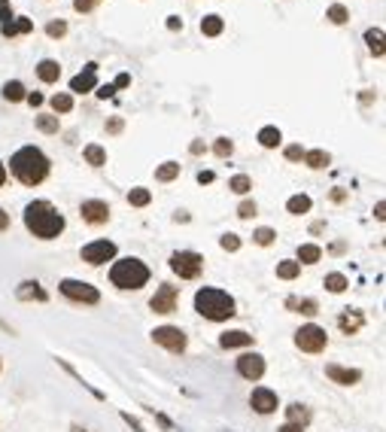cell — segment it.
I'll list each match as a JSON object with an SVG mask.
<instances>
[{
	"label": "cell",
	"instance_id": "1",
	"mask_svg": "<svg viewBox=\"0 0 386 432\" xmlns=\"http://www.w3.org/2000/svg\"><path fill=\"white\" fill-rule=\"evenodd\" d=\"M49 155L37 150V146H21L9 158V174H13L21 186H40L43 180L49 177Z\"/></svg>",
	"mask_w": 386,
	"mask_h": 432
},
{
	"label": "cell",
	"instance_id": "2",
	"mask_svg": "<svg viewBox=\"0 0 386 432\" xmlns=\"http://www.w3.org/2000/svg\"><path fill=\"white\" fill-rule=\"evenodd\" d=\"M25 229L40 241H55L64 232V213L52 201H31L25 207Z\"/></svg>",
	"mask_w": 386,
	"mask_h": 432
},
{
	"label": "cell",
	"instance_id": "3",
	"mask_svg": "<svg viewBox=\"0 0 386 432\" xmlns=\"http://www.w3.org/2000/svg\"><path fill=\"white\" fill-rule=\"evenodd\" d=\"M195 311L210 323H222V320H231L237 314V304L234 299L225 289H217V287H201L195 292Z\"/></svg>",
	"mask_w": 386,
	"mask_h": 432
},
{
	"label": "cell",
	"instance_id": "4",
	"mask_svg": "<svg viewBox=\"0 0 386 432\" xmlns=\"http://www.w3.org/2000/svg\"><path fill=\"white\" fill-rule=\"evenodd\" d=\"M110 283L116 289H125V292H134V289H143L150 283V268H146L143 259L137 256H128V259H116L110 268Z\"/></svg>",
	"mask_w": 386,
	"mask_h": 432
},
{
	"label": "cell",
	"instance_id": "5",
	"mask_svg": "<svg viewBox=\"0 0 386 432\" xmlns=\"http://www.w3.org/2000/svg\"><path fill=\"white\" fill-rule=\"evenodd\" d=\"M170 271L179 280H198L204 271V256L195 250H177V253H170Z\"/></svg>",
	"mask_w": 386,
	"mask_h": 432
},
{
	"label": "cell",
	"instance_id": "6",
	"mask_svg": "<svg viewBox=\"0 0 386 432\" xmlns=\"http://www.w3.org/2000/svg\"><path fill=\"white\" fill-rule=\"evenodd\" d=\"M58 289H61L64 299H71V302H76V304H98V302H100V292H98V287H92V283H88V280H73V277H64V280L58 283Z\"/></svg>",
	"mask_w": 386,
	"mask_h": 432
},
{
	"label": "cell",
	"instance_id": "7",
	"mask_svg": "<svg viewBox=\"0 0 386 432\" xmlns=\"http://www.w3.org/2000/svg\"><path fill=\"white\" fill-rule=\"evenodd\" d=\"M325 344H328V335H325V329L316 326V323H308L295 332V347L304 350V354H323Z\"/></svg>",
	"mask_w": 386,
	"mask_h": 432
},
{
	"label": "cell",
	"instance_id": "8",
	"mask_svg": "<svg viewBox=\"0 0 386 432\" xmlns=\"http://www.w3.org/2000/svg\"><path fill=\"white\" fill-rule=\"evenodd\" d=\"M152 341L158 347H165V350H170V354H183L186 350V332L179 326H158V329H152Z\"/></svg>",
	"mask_w": 386,
	"mask_h": 432
},
{
	"label": "cell",
	"instance_id": "9",
	"mask_svg": "<svg viewBox=\"0 0 386 432\" xmlns=\"http://www.w3.org/2000/svg\"><path fill=\"white\" fill-rule=\"evenodd\" d=\"M83 262L85 265H107V262H113V259H116V244L113 241H92V244H85L83 247Z\"/></svg>",
	"mask_w": 386,
	"mask_h": 432
},
{
	"label": "cell",
	"instance_id": "10",
	"mask_svg": "<svg viewBox=\"0 0 386 432\" xmlns=\"http://www.w3.org/2000/svg\"><path fill=\"white\" fill-rule=\"evenodd\" d=\"M177 302H179V289L174 287V283H162V287L155 289V295L150 299V308L155 314H174Z\"/></svg>",
	"mask_w": 386,
	"mask_h": 432
},
{
	"label": "cell",
	"instance_id": "11",
	"mask_svg": "<svg viewBox=\"0 0 386 432\" xmlns=\"http://www.w3.org/2000/svg\"><path fill=\"white\" fill-rule=\"evenodd\" d=\"M265 356L262 354H241V359H237V374L246 381H262L265 378Z\"/></svg>",
	"mask_w": 386,
	"mask_h": 432
},
{
	"label": "cell",
	"instance_id": "12",
	"mask_svg": "<svg viewBox=\"0 0 386 432\" xmlns=\"http://www.w3.org/2000/svg\"><path fill=\"white\" fill-rule=\"evenodd\" d=\"M249 408H253L256 414H274L280 408V399L274 390H268V386H256L253 393H249Z\"/></svg>",
	"mask_w": 386,
	"mask_h": 432
},
{
	"label": "cell",
	"instance_id": "13",
	"mask_svg": "<svg viewBox=\"0 0 386 432\" xmlns=\"http://www.w3.org/2000/svg\"><path fill=\"white\" fill-rule=\"evenodd\" d=\"M79 216H83V222H88V225H104L110 220V204L88 198V201L79 204Z\"/></svg>",
	"mask_w": 386,
	"mask_h": 432
},
{
	"label": "cell",
	"instance_id": "14",
	"mask_svg": "<svg viewBox=\"0 0 386 432\" xmlns=\"http://www.w3.org/2000/svg\"><path fill=\"white\" fill-rule=\"evenodd\" d=\"M95 86H98V64H95V61H88V64H85V71H83V73H76V76L71 79V92L85 95V92H92Z\"/></svg>",
	"mask_w": 386,
	"mask_h": 432
},
{
	"label": "cell",
	"instance_id": "15",
	"mask_svg": "<svg viewBox=\"0 0 386 432\" xmlns=\"http://www.w3.org/2000/svg\"><path fill=\"white\" fill-rule=\"evenodd\" d=\"M16 299L19 302H49V292L43 289V283L40 280H21L19 287H16Z\"/></svg>",
	"mask_w": 386,
	"mask_h": 432
},
{
	"label": "cell",
	"instance_id": "16",
	"mask_svg": "<svg viewBox=\"0 0 386 432\" xmlns=\"http://www.w3.org/2000/svg\"><path fill=\"white\" fill-rule=\"evenodd\" d=\"M325 378L328 381H335L340 386H353L362 381V371L359 369H344V366H335V362H328L325 366Z\"/></svg>",
	"mask_w": 386,
	"mask_h": 432
},
{
	"label": "cell",
	"instance_id": "17",
	"mask_svg": "<svg viewBox=\"0 0 386 432\" xmlns=\"http://www.w3.org/2000/svg\"><path fill=\"white\" fill-rule=\"evenodd\" d=\"M362 326H365V314L356 311V308H347L344 314L338 317V329H340L344 335H359Z\"/></svg>",
	"mask_w": 386,
	"mask_h": 432
},
{
	"label": "cell",
	"instance_id": "18",
	"mask_svg": "<svg viewBox=\"0 0 386 432\" xmlns=\"http://www.w3.org/2000/svg\"><path fill=\"white\" fill-rule=\"evenodd\" d=\"M219 347H225V350L253 347V335L244 332V329H229V332H222V335H219Z\"/></svg>",
	"mask_w": 386,
	"mask_h": 432
},
{
	"label": "cell",
	"instance_id": "19",
	"mask_svg": "<svg viewBox=\"0 0 386 432\" xmlns=\"http://www.w3.org/2000/svg\"><path fill=\"white\" fill-rule=\"evenodd\" d=\"M37 76L43 79V83H58V79H61V64L55 58H43L37 64Z\"/></svg>",
	"mask_w": 386,
	"mask_h": 432
},
{
	"label": "cell",
	"instance_id": "20",
	"mask_svg": "<svg viewBox=\"0 0 386 432\" xmlns=\"http://www.w3.org/2000/svg\"><path fill=\"white\" fill-rule=\"evenodd\" d=\"M286 423H298V426L308 429V423H311V408L301 405V402H292V405L286 408Z\"/></svg>",
	"mask_w": 386,
	"mask_h": 432
},
{
	"label": "cell",
	"instance_id": "21",
	"mask_svg": "<svg viewBox=\"0 0 386 432\" xmlns=\"http://www.w3.org/2000/svg\"><path fill=\"white\" fill-rule=\"evenodd\" d=\"M33 31V21L31 19H13V21H6V25H0V34L4 37H19V34H31Z\"/></svg>",
	"mask_w": 386,
	"mask_h": 432
},
{
	"label": "cell",
	"instance_id": "22",
	"mask_svg": "<svg viewBox=\"0 0 386 432\" xmlns=\"http://www.w3.org/2000/svg\"><path fill=\"white\" fill-rule=\"evenodd\" d=\"M365 43H368V52L374 58H383V28H368L365 31Z\"/></svg>",
	"mask_w": 386,
	"mask_h": 432
},
{
	"label": "cell",
	"instance_id": "23",
	"mask_svg": "<svg viewBox=\"0 0 386 432\" xmlns=\"http://www.w3.org/2000/svg\"><path fill=\"white\" fill-rule=\"evenodd\" d=\"M323 259V250L316 247V244H301L298 247V259H295V262L298 265H316Z\"/></svg>",
	"mask_w": 386,
	"mask_h": 432
},
{
	"label": "cell",
	"instance_id": "24",
	"mask_svg": "<svg viewBox=\"0 0 386 432\" xmlns=\"http://www.w3.org/2000/svg\"><path fill=\"white\" fill-rule=\"evenodd\" d=\"M301 162L308 165V168H313V170H323V168L332 165V155H328L325 150H311V153H304Z\"/></svg>",
	"mask_w": 386,
	"mask_h": 432
},
{
	"label": "cell",
	"instance_id": "25",
	"mask_svg": "<svg viewBox=\"0 0 386 432\" xmlns=\"http://www.w3.org/2000/svg\"><path fill=\"white\" fill-rule=\"evenodd\" d=\"M222 28H225V21H222V16H217V13L201 19V34H204V37H219Z\"/></svg>",
	"mask_w": 386,
	"mask_h": 432
},
{
	"label": "cell",
	"instance_id": "26",
	"mask_svg": "<svg viewBox=\"0 0 386 432\" xmlns=\"http://www.w3.org/2000/svg\"><path fill=\"white\" fill-rule=\"evenodd\" d=\"M280 140H283V134H280V128H274V125H265V128L259 131V143H262L265 150H277Z\"/></svg>",
	"mask_w": 386,
	"mask_h": 432
},
{
	"label": "cell",
	"instance_id": "27",
	"mask_svg": "<svg viewBox=\"0 0 386 432\" xmlns=\"http://www.w3.org/2000/svg\"><path fill=\"white\" fill-rule=\"evenodd\" d=\"M83 155H85V162L92 168H104L107 165V150H104V146H98V143H88L83 150Z\"/></svg>",
	"mask_w": 386,
	"mask_h": 432
},
{
	"label": "cell",
	"instance_id": "28",
	"mask_svg": "<svg viewBox=\"0 0 386 432\" xmlns=\"http://www.w3.org/2000/svg\"><path fill=\"white\" fill-rule=\"evenodd\" d=\"M311 207H313V201H311V195H292V198L286 201V210H289L292 216H301V213H311Z\"/></svg>",
	"mask_w": 386,
	"mask_h": 432
},
{
	"label": "cell",
	"instance_id": "29",
	"mask_svg": "<svg viewBox=\"0 0 386 432\" xmlns=\"http://www.w3.org/2000/svg\"><path fill=\"white\" fill-rule=\"evenodd\" d=\"M286 308L298 311V314H304V317H313L316 311H320V304H316L313 299H286Z\"/></svg>",
	"mask_w": 386,
	"mask_h": 432
},
{
	"label": "cell",
	"instance_id": "30",
	"mask_svg": "<svg viewBox=\"0 0 386 432\" xmlns=\"http://www.w3.org/2000/svg\"><path fill=\"white\" fill-rule=\"evenodd\" d=\"M179 170H183V168H179L177 162H165V165L155 168V180H158V183H170V180L179 177Z\"/></svg>",
	"mask_w": 386,
	"mask_h": 432
},
{
	"label": "cell",
	"instance_id": "31",
	"mask_svg": "<svg viewBox=\"0 0 386 432\" xmlns=\"http://www.w3.org/2000/svg\"><path fill=\"white\" fill-rule=\"evenodd\" d=\"M301 274V265L295 262V259H283V262H277V277L280 280H295Z\"/></svg>",
	"mask_w": 386,
	"mask_h": 432
},
{
	"label": "cell",
	"instance_id": "32",
	"mask_svg": "<svg viewBox=\"0 0 386 432\" xmlns=\"http://www.w3.org/2000/svg\"><path fill=\"white\" fill-rule=\"evenodd\" d=\"M150 201H152V192L143 189V186H134V189L128 192V204H131V207H146Z\"/></svg>",
	"mask_w": 386,
	"mask_h": 432
},
{
	"label": "cell",
	"instance_id": "33",
	"mask_svg": "<svg viewBox=\"0 0 386 432\" xmlns=\"http://www.w3.org/2000/svg\"><path fill=\"white\" fill-rule=\"evenodd\" d=\"M25 86H21L19 83V79H9V83H4V98L6 101H13V104H16V101H25Z\"/></svg>",
	"mask_w": 386,
	"mask_h": 432
},
{
	"label": "cell",
	"instance_id": "34",
	"mask_svg": "<svg viewBox=\"0 0 386 432\" xmlns=\"http://www.w3.org/2000/svg\"><path fill=\"white\" fill-rule=\"evenodd\" d=\"M323 287H325L328 292H344V289L350 287V280H347L344 274H338V271H332V274H325V280H323Z\"/></svg>",
	"mask_w": 386,
	"mask_h": 432
},
{
	"label": "cell",
	"instance_id": "35",
	"mask_svg": "<svg viewBox=\"0 0 386 432\" xmlns=\"http://www.w3.org/2000/svg\"><path fill=\"white\" fill-rule=\"evenodd\" d=\"M52 110L55 113H71L73 110V95H67V92H58V95H52Z\"/></svg>",
	"mask_w": 386,
	"mask_h": 432
},
{
	"label": "cell",
	"instance_id": "36",
	"mask_svg": "<svg viewBox=\"0 0 386 432\" xmlns=\"http://www.w3.org/2000/svg\"><path fill=\"white\" fill-rule=\"evenodd\" d=\"M325 19L332 21V25H347V21H350V13H347V6L335 4V6H328V9H325Z\"/></svg>",
	"mask_w": 386,
	"mask_h": 432
},
{
	"label": "cell",
	"instance_id": "37",
	"mask_svg": "<svg viewBox=\"0 0 386 432\" xmlns=\"http://www.w3.org/2000/svg\"><path fill=\"white\" fill-rule=\"evenodd\" d=\"M229 189H231V192H237V195H246V192L253 189V180H249L246 174H237V177H231V180H229Z\"/></svg>",
	"mask_w": 386,
	"mask_h": 432
},
{
	"label": "cell",
	"instance_id": "38",
	"mask_svg": "<svg viewBox=\"0 0 386 432\" xmlns=\"http://www.w3.org/2000/svg\"><path fill=\"white\" fill-rule=\"evenodd\" d=\"M37 128L43 134H58L61 122H58V116H37Z\"/></svg>",
	"mask_w": 386,
	"mask_h": 432
},
{
	"label": "cell",
	"instance_id": "39",
	"mask_svg": "<svg viewBox=\"0 0 386 432\" xmlns=\"http://www.w3.org/2000/svg\"><path fill=\"white\" fill-rule=\"evenodd\" d=\"M274 237H277V232L268 229V225H262V229L253 232V241H256L259 247H271V244H274Z\"/></svg>",
	"mask_w": 386,
	"mask_h": 432
},
{
	"label": "cell",
	"instance_id": "40",
	"mask_svg": "<svg viewBox=\"0 0 386 432\" xmlns=\"http://www.w3.org/2000/svg\"><path fill=\"white\" fill-rule=\"evenodd\" d=\"M219 247L225 250V253H237V250H241V237H237V235H222L219 237Z\"/></svg>",
	"mask_w": 386,
	"mask_h": 432
},
{
	"label": "cell",
	"instance_id": "41",
	"mask_svg": "<svg viewBox=\"0 0 386 432\" xmlns=\"http://www.w3.org/2000/svg\"><path fill=\"white\" fill-rule=\"evenodd\" d=\"M213 153H217L219 158H229V155L234 153V143H231L229 138H219L217 143H213Z\"/></svg>",
	"mask_w": 386,
	"mask_h": 432
},
{
	"label": "cell",
	"instance_id": "42",
	"mask_svg": "<svg viewBox=\"0 0 386 432\" xmlns=\"http://www.w3.org/2000/svg\"><path fill=\"white\" fill-rule=\"evenodd\" d=\"M46 34H49V37L52 40H61L64 37V34H67V21H49V25H46Z\"/></svg>",
	"mask_w": 386,
	"mask_h": 432
},
{
	"label": "cell",
	"instance_id": "43",
	"mask_svg": "<svg viewBox=\"0 0 386 432\" xmlns=\"http://www.w3.org/2000/svg\"><path fill=\"white\" fill-rule=\"evenodd\" d=\"M237 216H241V220H253V216H256V201H241Z\"/></svg>",
	"mask_w": 386,
	"mask_h": 432
},
{
	"label": "cell",
	"instance_id": "44",
	"mask_svg": "<svg viewBox=\"0 0 386 432\" xmlns=\"http://www.w3.org/2000/svg\"><path fill=\"white\" fill-rule=\"evenodd\" d=\"M283 155H286L289 162H301V158H304V150H301L298 143H292V146H286V150H283Z\"/></svg>",
	"mask_w": 386,
	"mask_h": 432
},
{
	"label": "cell",
	"instance_id": "45",
	"mask_svg": "<svg viewBox=\"0 0 386 432\" xmlns=\"http://www.w3.org/2000/svg\"><path fill=\"white\" fill-rule=\"evenodd\" d=\"M73 9H76V13H92L95 0H73Z\"/></svg>",
	"mask_w": 386,
	"mask_h": 432
},
{
	"label": "cell",
	"instance_id": "46",
	"mask_svg": "<svg viewBox=\"0 0 386 432\" xmlns=\"http://www.w3.org/2000/svg\"><path fill=\"white\" fill-rule=\"evenodd\" d=\"M122 420H125V423H128L134 432H146V429H143V423H140L137 417H131V414H122Z\"/></svg>",
	"mask_w": 386,
	"mask_h": 432
},
{
	"label": "cell",
	"instance_id": "47",
	"mask_svg": "<svg viewBox=\"0 0 386 432\" xmlns=\"http://www.w3.org/2000/svg\"><path fill=\"white\" fill-rule=\"evenodd\" d=\"M119 131H122V119L113 116V119L107 122V134H119Z\"/></svg>",
	"mask_w": 386,
	"mask_h": 432
},
{
	"label": "cell",
	"instance_id": "48",
	"mask_svg": "<svg viewBox=\"0 0 386 432\" xmlns=\"http://www.w3.org/2000/svg\"><path fill=\"white\" fill-rule=\"evenodd\" d=\"M25 101H28L31 107H43V95H40V92H28Z\"/></svg>",
	"mask_w": 386,
	"mask_h": 432
},
{
	"label": "cell",
	"instance_id": "49",
	"mask_svg": "<svg viewBox=\"0 0 386 432\" xmlns=\"http://www.w3.org/2000/svg\"><path fill=\"white\" fill-rule=\"evenodd\" d=\"M6 21H13V6H0V25H6Z\"/></svg>",
	"mask_w": 386,
	"mask_h": 432
},
{
	"label": "cell",
	"instance_id": "50",
	"mask_svg": "<svg viewBox=\"0 0 386 432\" xmlns=\"http://www.w3.org/2000/svg\"><path fill=\"white\" fill-rule=\"evenodd\" d=\"M167 28L170 31H183V19H179V16H167Z\"/></svg>",
	"mask_w": 386,
	"mask_h": 432
},
{
	"label": "cell",
	"instance_id": "51",
	"mask_svg": "<svg viewBox=\"0 0 386 432\" xmlns=\"http://www.w3.org/2000/svg\"><path fill=\"white\" fill-rule=\"evenodd\" d=\"M113 86H116V88H128V86H131V76H128V73H119Z\"/></svg>",
	"mask_w": 386,
	"mask_h": 432
},
{
	"label": "cell",
	"instance_id": "52",
	"mask_svg": "<svg viewBox=\"0 0 386 432\" xmlns=\"http://www.w3.org/2000/svg\"><path fill=\"white\" fill-rule=\"evenodd\" d=\"M116 95V86H100L98 88V98H113Z\"/></svg>",
	"mask_w": 386,
	"mask_h": 432
},
{
	"label": "cell",
	"instance_id": "53",
	"mask_svg": "<svg viewBox=\"0 0 386 432\" xmlns=\"http://www.w3.org/2000/svg\"><path fill=\"white\" fill-rule=\"evenodd\" d=\"M213 180H217V177H213V170H201V174H198V183L204 186V183H213Z\"/></svg>",
	"mask_w": 386,
	"mask_h": 432
},
{
	"label": "cell",
	"instance_id": "54",
	"mask_svg": "<svg viewBox=\"0 0 386 432\" xmlns=\"http://www.w3.org/2000/svg\"><path fill=\"white\" fill-rule=\"evenodd\" d=\"M189 153H192V155H201V153H207V146H204L201 140H195V143L189 146Z\"/></svg>",
	"mask_w": 386,
	"mask_h": 432
},
{
	"label": "cell",
	"instance_id": "55",
	"mask_svg": "<svg viewBox=\"0 0 386 432\" xmlns=\"http://www.w3.org/2000/svg\"><path fill=\"white\" fill-rule=\"evenodd\" d=\"M6 229H9V213L0 207V232H6Z\"/></svg>",
	"mask_w": 386,
	"mask_h": 432
},
{
	"label": "cell",
	"instance_id": "56",
	"mask_svg": "<svg viewBox=\"0 0 386 432\" xmlns=\"http://www.w3.org/2000/svg\"><path fill=\"white\" fill-rule=\"evenodd\" d=\"M277 432H304V426H298V423H283Z\"/></svg>",
	"mask_w": 386,
	"mask_h": 432
},
{
	"label": "cell",
	"instance_id": "57",
	"mask_svg": "<svg viewBox=\"0 0 386 432\" xmlns=\"http://www.w3.org/2000/svg\"><path fill=\"white\" fill-rule=\"evenodd\" d=\"M374 216H377L380 222L386 220V204H383V201H377V207H374Z\"/></svg>",
	"mask_w": 386,
	"mask_h": 432
},
{
	"label": "cell",
	"instance_id": "58",
	"mask_svg": "<svg viewBox=\"0 0 386 432\" xmlns=\"http://www.w3.org/2000/svg\"><path fill=\"white\" fill-rule=\"evenodd\" d=\"M150 411H152V408H150ZM152 414H155V411H152ZM155 420H158V423H162L165 429H174V423H170V420H167L165 414H155Z\"/></svg>",
	"mask_w": 386,
	"mask_h": 432
},
{
	"label": "cell",
	"instance_id": "59",
	"mask_svg": "<svg viewBox=\"0 0 386 432\" xmlns=\"http://www.w3.org/2000/svg\"><path fill=\"white\" fill-rule=\"evenodd\" d=\"M344 198H347L344 189H335V192H332V201H344Z\"/></svg>",
	"mask_w": 386,
	"mask_h": 432
},
{
	"label": "cell",
	"instance_id": "60",
	"mask_svg": "<svg viewBox=\"0 0 386 432\" xmlns=\"http://www.w3.org/2000/svg\"><path fill=\"white\" fill-rule=\"evenodd\" d=\"M6 177H9V174H6V165H4V162H0V186H4V183H6Z\"/></svg>",
	"mask_w": 386,
	"mask_h": 432
},
{
	"label": "cell",
	"instance_id": "61",
	"mask_svg": "<svg viewBox=\"0 0 386 432\" xmlns=\"http://www.w3.org/2000/svg\"><path fill=\"white\" fill-rule=\"evenodd\" d=\"M73 432H85V429H83V426H76V423H73Z\"/></svg>",
	"mask_w": 386,
	"mask_h": 432
},
{
	"label": "cell",
	"instance_id": "62",
	"mask_svg": "<svg viewBox=\"0 0 386 432\" xmlns=\"http://www.w3.org/2000/svg\"><path fill=\"white\" fill-rule=\"evenodd\" d=\"M6 4H9V0H0V6H6Z\"/></svg>",
	"mask_w": 386,
	"mask_h": 432
},
{
	"label": "cell",
	"instance_id": "63",
	"mask_svg": "<svg viewBox=\"0 0 386 432\" xmlns=\"http://www.w3.org/2000/svg\"><path fill=\"white\" fill-rule=\"evenodd\" d=\"M95 4H98V0H95Z\"/></svg>",
	"mask_w": 386,
	"mask_h": 432
},
{
	"label": "cell",
	"instance_id": "64",
	"mask_svg": "<svg viewBox=\"0 0 386 432\" xmlns=\"http://www.w3.org/2000/svg\"><path fill=\"white\" fill-rule=\"evenodd\" d=\"M0 369H4V366H0Z\"/></svg>",
	"mask_w": 386,
	"mask_h": 432
}]
</instances>
